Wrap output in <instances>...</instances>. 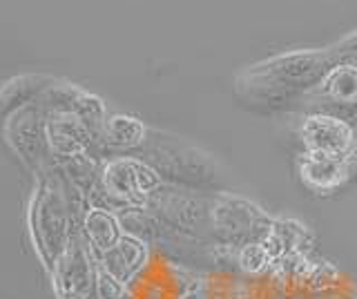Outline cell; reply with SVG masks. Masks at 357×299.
Instances as JSON below:
<instances>
[{"mask_svg":"<svg viewBox=\"0 0 357 299\" xmlns=\"http://www.w3.org/2000/svg\"><path fill=\"white\" fill-rule=\"evenodd\" d=\"M81 224L83 219L74 213L70 187L59 163L54 161L43 172L33 174L25 210V230L36 263L47 277L74 237L81 235Z\"/></svg>","mask_w":357,"mask_h":299,"instance_id":"6da1fadb","label":"cell"},{"mask_svg":"<svg viewBox=\"0 0 357 299\" xmlns=\"http://www.w3.org/2000/svg\"><path fill=\"white\" fill-rule=\"evenodd\" d=\"M141 159L150 163L167 185L210 192L219 190L223 181L221 165L210 152L165 132L152 130L148 146L141 150Z\"/></svg>","mask_w":357,"mask_h":299,"instance_id":"7a4b0ae2","label":"cell"},{"mask_svg":"<svg viewBox=\"0 0 357 299\" xmlns=\"http://www.w3.org/2000/svg\"><path fill=\"white\" fill-rule=\"evenodd\" d=\"M275 217L250 201V199L232 194V192H215L210 201V237L219 246L243 248L248 243L264 241L273 228Z\"/></svg>","mask_w":357,"mask_h":299,"instance_id":"3957f363","label":"cell"},{"mask_svg":"<svg viewBox=\"0 0 357 299\" xmlns=\"http://www.w3.org/2000/svg\"><path fill=\"white\" fill-rule=\"evenodd\" d=\"M3 139L22 168L31 174H38L54 163L47 141V112L38 103L5 116Z\"/></svg>","mask_w":357,"mask_h":299,"instance_id":"277c9868","label":"cell"},{"mask_svg":"<svg viewBox=\"0 0 357 299\" xmlns=\"http://www.w3.org/2000/svg\"><path fill=\"white\" fill-rule=\"evenodd\" d=\"M210 201L204 192L165 183L148 199V208L174 235L197 239L210 235Z\"/></svg>","mask_w":357,"mask_h":299,"instance_id":"5b68a950","label":"cell"},{"mask_svg":"<svg viewBox=\"0 0 357 299\" xmlns=\"http://www.w3.org/2000/svg\"><path fill=\"white\" fill-rule=\"evenodd\" d=\"M103 190L114 201L126 208H143L148 199L165 185L161 174L141 157H116L107 159L100 176Z\"/></svg>","mask_w":357,"mask_h":299,"instance_id":"8992f818","label":"cell"},{"mask_svg":"<svg viewBox=\"0 0 357 299\" xmlns=\"http://www.w3.org/2000/svg\"><path fill=\"white\" fill-rule=\"evenodd\" d=\"M306 114H333L349 118L357 109V65L340 61L326 72V76L299 96Z\"/></svg>","mask_w":357,"mask_h":299,"instance_id":"52a82bcc","label":"cell"},{"mask_svg":"<svg viewBox=\"0 0 357 299\" xmlns=\"http://www.w3.org/2000/svg\"><path fill=\"white\" fill-rule=\"evenodd\" d=\"M96 263L98 257L89 250L85 239L76 235L70 248L56 261L47 277L56 299H96Z\"/></svg>","mask_w":357,"mask_h":299,"instance_id":"ba28073f","label":"cell"},{"mask_svg":"<svg viewBox=\"0 0 357 299\" xmlns=\"http://www.w3.org/2000/svg\"><path fill=\"white\" fill-rule=\"evenodd\" d=\"M335 63L337 61L328 49H297L255 63L250 70L273 76L299 92H308L326 76Z\"/></svg>","mask_w":357,"mask_h":299,"instance_id":"9c48e42d","label":"cell"},{"mask_svg":"<svg viewBox=\"0 0 357 299\" xmlns=\"http://www.w3.org/2000/svg\"><path fill=\"white\" fill-rule=\"evenodd\" d=\"M301 152L331 154V157H357V130L349 118L333 114H304L297 128Z\"/></svg>","mask_w":357,"mask_h":299,"instance_id":"30bf717a","label":"cell"},{"mask_svg":"<svg viewBox=\"0 0 357 299\" xmlns=\"http://www.w3.org/2000/svg\"><path fill=\"white\" fill-rule=\"evenodd\" d=\"M357 157H331V154L301 152L295 159L297 181L315 197H331L344 190L353 181Z\"/></svg>","mask_w":357,"mask_h":299,"instance_id":"8fae6325","label":"cell"},{"mask_svg":"<svg viewBox=\"0 0 357 299\" xmlns=\"http://www.w3.org/2000/svg\"><path fill=\"white\" fill-rule=\"evenodd\" d=\"M232 90H234V96H237L245 107L259 109V112H275V109H282L288 103H297L299 96L304 94V92L295 90V87L273 79V76L255 72L250 68H245L243 72L234 76Z\"/></svg>","mask_w":357,"mask_h":299,"instance_id":"7c38bea8","label":"cell"},{"mask_svg":"<svg viewBox=\"0 0 357 299\" xmlns=\"http://www.w3.org/2000/svg\"><path fill=\"white\" fill-rule=\"evenodd\" d=\"M47 141L54 161H67L85 152H96L105 157L103 143L76 114H52L47 116Z\"/></svg>","mask_w":357,"mask_h":299,"instance_id":"4fadbf2b","label":"cell"},{"mask_svg":"<svg viewBox=\"0 0 357 299\" xmlns=\"http://www.w3.org/2000/svg\"><path fill=\"white\" fill-rule=\"evenodd\" d=\"M261 243L275 257V261L284 257H293V254L308 257V252L315 248V235H312V230L306 224H301L299 219L275 217L273 228Z\"/></svg>","mask_w":357,"mask_h":299,"instance_id":"5bb4252c","label":"cell"},{"mask_svg":"<svg viewBox=\"0 0 357 299\" xmlns=\"http://www.w3.org/2000/svg\"><path fill=\"white\" fill-rule=\"evenodd\" d=\"M150 259H152V246L148 241L132 237V235H123V239L116 246L107 254H103L98 261L103 263L119 282L130 286L145 268H148Z\"/></svg>","mask_w":357,"mask_h":299,"instance_id":"9a60e30c","label":"cell"},{"mask_svg":"<svg viewBox=\"0 0 357 299\" xmlns=\"http://www.w3.org/2000/svg\"><path fill=\"white\" fill-rule=\"evenodd\" d=\"M123 235H126V232H123L119 213H112V210H103V208H89L87 215L83 217L81 237L85 239L89 250H92L98 259L114 248L123 239Z\"/></svg>","mask_w":357,"mask_h":299,"instance_id":"2e32d148","label":"cell"},{"mask_svg":"<svg viewBox=\"0 0 357 299\" xmlns=\"http://www.w3.org/2000/svg\"><path fill=\"white\" fill-rule=\"evenodd\" d=\"M152 137V130L139 116L109 114L100 143L107 152H134L143 150Z\"/></svg>","mask_w":357,"mask_h":299,"instance_id":"e0dca14e","label":"cell"},{"mask_svg":"<svg viewBox=\"0 0 357 299\" xmlns=\"http://www.w3.org/2000/svg\"><path fill=\"white\" fill-rule=\"evenodd\" d=\"M56 81V76L52 74H18L11 76L0 87V112L3 116H9L11 112H16L20 107H27L31 103H36L40 94Z\"/></svg>","mask_w":357,"mask_h":299,"instance_id":"ac0fdd59","label":"cell"},{"mask_svg":"<svg viewBox=\"0 0 357 299\" xmlns=\"http://www.w3.org/2000/svg\"><path fill=\"white\" fill-rule=\"evenodd\" d=\"M105 161L107 159L103 154L85 152V154H78V157H72L67 161H59V168L67 179V183H72L76 190H81L85 197H89V192L100 183Z\"/></svg>","mask_w":357,"mask_h":299,"instance_id":"d6986e66","label":"cell"},{"mask_svg":"<svg viewBox=\"0 0 357 299\" xmlns=\"http://www.w3.org/2000/svg\"><path fill=\"white\" fill-rule=\"evenodd\" d=\"M83 94V87L76 85L67 79H56L47 90H45L38 98V105L47 112V116L52 114H74L78 98Z\"/></svg>","mask_w":357,"mask_h":299,"instance_id":"ffe728a7","label":"cell"},{"mask_svg":"<svg viewBox=\"0 0 357 299\" xmlns=\"http://www.w3.org/2000/svg\"><path fill=\"white\" fill-rule=\"evenodd\" d=\"M74 114L83 121V123L94 132V135L98 137H103V130H105V123H107V103L100 98L98 94L94 92H87L83 90L81 98H78V103H76V109H74Z\"/></svg>","mask_w":357,"mask_h":299,"instance_id":"44dd1931","label":"cell"},{"mask_svg":"<svg viewBox=\"0 0 357 299\" xmlns=\"http://www.w3.org/2000/svg\"><path fill=\"white\" fill-rule=\"evenodd\" d=\"M275 263H277L275 257L268 252V248L261 241L248 243V246L237 250V268L245 275H261Z\"/></svg>","mask_w":357,"mask_h":299,"instance_id":"7402d4cb","label":"cell"},{"mask_svg":"<svg viewBox=\"0 0 357 299\" xmlns=\"http://www.w3.org/2000/svg\"><path fill=\"white\" fill-rule=\"evenodd\" d=\"M96 299H126L128 286L119 282L114 275H112L103 263H96Z\"/></svg>","mask_w":357,"mask_h":299,"instance_id":"603a6c76","label":"cell"},{"mask_svg":"<svg viewBox=\"0 0 357 299\" xmlns=\"http://www.w3.org/2000/svg\"><path fill=\"white\" fill-rule=\"evenodd\" d=\"M333 56H335V61H344L346 56H351V54H355L357 52V31H353V34H349V36H344L340 43H335V45H331V47H326Z\"/></svg>","mask_w":357,"mask_h":299,"instance_id":"cb8c5ba5","label":"cell"},{"mask_svg":"<svg viewBox=\"0 0 357 299\" xmlns=\"http://www.w3.org/2000/svg\"><path fill=\"white\" fill-rule=\"evenodd\" d=\"M344 61H346V63H353V65H357V52H355V54H351V56H346Z\"/></svg>","mask_w":357,"mask_h":299,"instance_id":"d4e9b609","label":"cell"},{"mask_svg":"<svg viewBox=\"0 0 357 299\" xmlns=\"http://www.w3.org/2000/svg\"><path fill=\"white\" fill-rule=\"evenodd\" d=\"M351 123H353V128L357 130V109H355V112H353V116H351Z\"/></svg>","mask_w":357,"mask_h":299,"instance_id":"484cf974","label":"cell"}]
</instances>
